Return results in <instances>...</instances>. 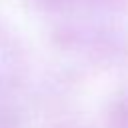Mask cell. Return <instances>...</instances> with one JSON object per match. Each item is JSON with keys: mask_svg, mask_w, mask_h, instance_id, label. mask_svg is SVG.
I'll return each instance as SVG.
<instances>
[{"mask_svg": "<svg viewBox=\"0 0 128 128\" xmlns=\"http://www.w3.org/2000/svg\"><path fill=\"white\" fill-rule=\"evenodd\" d=\"M56 36L62 46L78 50L94 60H124L128 58V28L108 22L96 20V16H88L86 20H68L56 28Z\"/></svg>", "mask_w": 128, "mask_h": 128, "instance_id": "obj_1", "label": "cell"}, {"mask_svg": "<svg viewBox=\"0 0 128 128\" xmlns=\"http://www.w3.org/2000/svg\"><path fill=\"white\" fill-rule=\"evenodd\" d=\"M34 6L44 10H60V12H86L88 16L102 14H118L128 8V0H30Z\"/></svg>", "mask_w": 128, "mask_h": 128, "instance_id": "obj_2", "label": "cell"}, {"mask_svg": "<svg viewBox=\"0 0 128 128\" xmlns=\"http://www.w3.org/2000/svg\"><path fill=\"white\" fill-rule=\"evenodd\" d=\"M108 128H128V88H122L110 98L106 110Z\"/></svg>", "mask_w": 128, "mask_h": 128, "instance_id": "obj_3", "label": "cell"}, {"mask_svg": "<svg viewBox=\"0 0 128 128\" xmlns=\"http://www.w3.org/2000/svg\"><path fill=\"white\" fill-rule=\"evenodd\" d=\"M0 128H22V116L10 102H0Z\"/></svg>", "mask_w": 128, "mask_h": 128, "instance_id": "obj_4", "label": "cell"}]
</instances>
